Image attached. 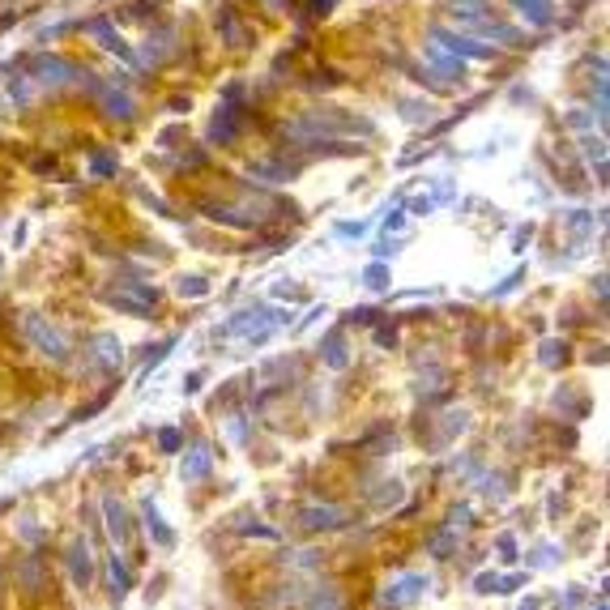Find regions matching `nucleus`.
Returning a JSON list of instances; mask_svg holds the SVG:
<instances>
[{"label":"nucleus","mask_w":610,"mask_h":610,"mask_svg":"<svg viewBox=\"0 0 610 610\" xmlns=\"http://www.w3.org/2000/svg\"><path fill=\"white\" fill-rule=\"evenodd\" d=\"M69 576H73V585H82V589H90V581H94V555H90L86 538H77L69 547Z\"/></svg>","instance_id":"obj_2"},{"label":"nucleus","mask_w":610,"mask_h":610,"mask_svg":"<svg viewBox=\"0 0 610 610\" xmlns=\"http://www.w3.org/2000/svg\"><path fill=\"white\" fill-rule=\"evenodd\" d=\"M342 521H346V512L342 508H329V504H312V508L299 512V525L303 529H337Z\"/></svg>","instance_id":"obj_5"},{"label":"nucleus","mask_w":610,"mask_h":610,"mask_svg":"<svg viewBox=\"0 0 610 610\" xmlns=\"http://www.w3.org/2000/svg\"><path fill=\"white\" fill-rule=\"evenodd\" d=\"M210 470H214V453H210V448H205V444H197V448H192V453H184L180 478H184L188 487H192V483H201V478L210 474Z\"/></svg>","instance_id":"obj_3"},{"label":"nucleus","mask_w":610,"mask_h":610,"mask_svg":"<svg viewBox=\"0 0 610 610\" xmlns=\"http://www.w3.org/2000/svg\"><path fill=\"white\" fill-rule=\"evenodd\" d=\"M103 512H107V534L116 547H128V538H133V525H128V512L120 500H103Z\"/></svg>","instance_id":"obj_4"},{"label":"nucleus","mask_w":610,"mask_h":610,"mask_svg":"<svg viewBox=\"0 0 610 610\" xmlns=\"http://www.w3.org/2000/svg\"><path fill=\"white\" fill-rule=\"evenodd\" d=\"M107 576H111V598L124 602V593L133 589V572L124 568V559H120V555H111V559H107Z\"/></svg>","instance_id":"obj_6"},{"label":"nucleus","mask_w":610,"mask_h":610,"mask_svg":"<svg viewBox=\"0 0 610 610\" xmlns=\"http://www.w3.org/2000/svg\"><path fill=\"white\" fill-rule=\"evenodd\" d=\"M141 517H146V529H150V538L158 542V547H171V542H175V534H171V529L163 525V517H158V508L146 500V504H141Z\"/></svg>","instance_id":"obj_7"},{"label":"nucleus","mask_w":610,"mask_h":610,"mask_svg":"<svg viewBox=\"0 0 610 610\" xmlns=\"http://www.w3.org/2000/svg\"><path fill=\"white\" fill-rule=\"evenodd\" d=\"M427 585H431V576H423V572H410V576H401V581L384 585V593H380V610H401L406 602H419L423 593H427Z\"/></svg>","instance_id":"obj_1"},{"label":"nucleus","mask_w":610,"mask_h":610,"mask_svg":"<svg viewBox=\"0 0 610 610\" xmlns=\"http://www.w3.org/2000/svg\"><path fill=\"white\" fill-rule=\"evenodd\" d=\"M478 589H483V593H491V589H500V576H495V572H487V576H478Z\"/></svg>","instance_id":"obj_9"},{"label":"nucleus","mask_w":610,"mask_h":610,"mask_svg":"<svg viewBox=\"0 0 610 610\" xmlns=\"http://www.w3.org/2000/svg\"><path fill=\"white\" fill-rule=\"evenodd\" d=\"M158 448H163V453H175V448H180V431H175V427L158 431Z\"/></svg>","instance_id":"obj_8"}]
</instances>
